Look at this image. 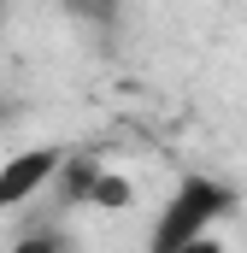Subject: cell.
<instances>
[{
	"label": "cell",
	"instance_id": "6da1fadb",
	"mask_svg": "<svg viewBox=\"0 0 247 253\" xmlns=\"http://www.w3.org/2000/svg\"><path fill=\"white\" fill-rule=\"evenodd\" d=\"M236 183L224 177H206V171H183L177 189L165 194L153 230H147V248L153 253H188V248H206V236L236 212Z\"/></svg>",
	"mask_w": 247,
	"mask_h": 253
},
{
	"label": "cell",
	"instance_id": "7a4b0ae2",
	"mask_svg": "<svg viewBox=\"0 0 247 253\" xmlns=\"http://www.w3.org/2000/svg\"><path fill=\"white\" fill-rule=\"evenodd\" d=\"M65 165H71V153L59 141H36V147H18L12 159H0V212H18V206L41 200Z\"/></svg>",
	"mask_w": 247,
	"mask_h": 253
},
{
	"label": "cell",
	"instance_id": "3957f363",
	"mask_svg": "<svg viewBox=\"0 0 247 253\" xmlns=\"http://www.w3.org/2000/svg\"><path fill=\"white\" fill-rule=\"evenodd\" d=\"M129 200H135V183H129V177H118V171H100L82 206H100V212H118V206H129Z\"/></svg>",
	"mask_w": 247,
	"mask_h": 253
},
{
	"label": "cell",
	"instance_id": "277c9868",
	"mask_svg": "<svg viewBox=\"0 0 247 253\" xmlns=\"http://www.w3.org/2000/svg\"><path fill=\"white\" fill-rule=\"evenodd\" d=\"M0 24H6V0H0Z\"/></svg>",
	"mask_w": 247,
	"mask_h": 253
},
{
	"label": "cell",
	"instance_id": "5b68a950",
	"mask_svg": "<svg viewBox=\"0 0 247 253\" xmlns=\"http://www.w3.org/2000/svg\"><path fill=\"white\" fill-rule=\"evenodd\" d=\"M100 6H124V0H100Z\"/></svg>",
	"mask_w": 247,
	"mask_h": 253
}]
</instances>
